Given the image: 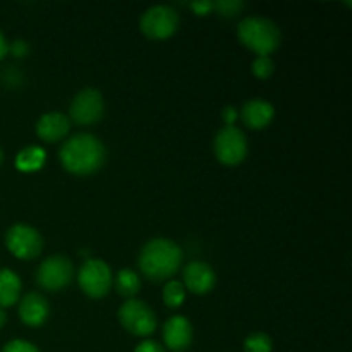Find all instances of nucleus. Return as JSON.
Masks as SVG:
<instances>
[{
    "mask_svg": "<svg viewBox=\"0 0 352 352\" xmlns=\"http://www.w3.org/2000/svg\"><path fill=\"white\" fill-rule=\"evenodd\" d=\"M60 164L69 174L86 177L103 167L107 160L105 144L96 136L88 133L76 134L64 141L58 151Z\"/></svg>",
    "mask_w": 352,
    "mask_h": 352,
    "instance_id": "f257e3e1",
    "label": "nucleus"
},
{
    "mask_svg": "<svg viewBox=\"0 0 352 352\" xmlns=\"http://www.w3.org/2000/svg\"><path fill=\"white\" fill-rule=\"evenodd\" d=\"M182 263V250L174 241L157 237L148 241L141 250L138 265L141 274L153 282L168 280Z\"/></svg>",
    "mask_w": 352,
    "mask_h": 352,
    "instance_id": "f03ea898",
    "label": "nucleus"
},
{
    "mask_svg": "<svg viewBox=\"0 0 352 352\" xmlns=\"http://www.w3.org/2000/svg\"><path fill=\"white\" fill-rule=\"evenodd\" d=\"M237 38L258 57H270V54L280 47L282 33L268 17L248 16L237 24Z\"/></svg>",
    "mask_w": 352,
    "mask_h": 352,
    "instance_id": "7ed1b4c3",
    "label": "nucleus"
},
{
    "mask_svg": "<svg viewBox=\"0 0 352 352\" xmlns=\"http://www.w3.org/2000/svg\"><path fill=\"white\" fill-rule=\"evenodd\" d=\"M213 151L217 160L227 167L243 164L250 151L246 134L236 126H223L213 140Z\"/></svg>",
    "mask_w": 352,
    "mask_h": 352,
    "instance_id": "20e7f679",
    "label": "nucleus"
},
{
    "mask_svg": "<svg viewBox=\"0 0 352 352\" xmlns=\"http://www.w3.org/2000/svg\"><path fill=\"white\" fill-rule=\"evenodd\" d=\"M119 322L124 329L136 337H148L157 330V315L146 302L140 299H127L117 311Z\"/></svg>",
    "mask_w": 352,
    "mask_h": 352,
    "instance_id": "39448f33",
    "label": "nucleus"
},
{
    "mask_svg": "<svg viewBox=\"0 0 352 352\" xmlns=\"http://www.w3.org/2000/svg\"><path fill=\"white\" fill-rule=\"evenodd\" d=\"M112 270L98 258H88L78 272V284L88 298L100 299L109 294L112 287Z\"/></svg>",
    "mask_w": 352,
    "mask_h": 352,
    "instance_id": "423d86ee",
    "label": "nucleus"
},
{
    "mask_svg": "<svg viewBox=\"0 0 352 352\" xmlns=\"http://www.w3.org/2000/svg\"><path fill=\"white\" fill-rule=\"evenodd\" d=\"M140 28L150 40H167L179 30V14L170 6H153L143 12Z\"/></svg>",
    "mask_w": 352,
    "mask_h": 352,
    "instance_id": "0eeeda50",
    "label": "nucleus"
},
{
    "mask_svg": "<svg viewBox=\"0 0 352 352\" xmlns=\"http://www.w3.org/2000/svg\"><path fill=\"white\" fill-rule=\"evenodd\" d=\"M36 284L48 292H58L67 287L74 278V267L69 258L62 254L48 256L36 270Z\"/></svg>",
    "mask_w": 352,
    "mask_h": 352,
    "instance_id": "6e6552de",
    "label": "nucleus"
},
{
    "mask_svg": "<svg viewBox=\"0 0 352 352\" xmlns=\"http://www.w3.org/2000/svg\"><path fill=\"white\" fill-rule=\"evenodd\" d=\"M69 116L78 126H93L100 122L105 116V100L103 95L95 88H85L72 98L69 107Z\"/></svg>",
    "mask_w": 352,
    "mask_h": 352,
    "instance_id": "1a4fd4ad",
    "label": "nucleus"
},
{
    "mask_svg": "<svg viewBox=\"0 0 352 352\" xmlns=\"http://www.w3.org/2000/svg\"><path fill=\"white\" fill-rule=\"evenodd\" d=\"M6 246L19 260H33L43 250V239L34 227L16 223L6 232Z\"/></svg>",
    "mask_w": 352,
    "mask_h": 352,
    "instance_id": "9d476101",
    "label": "nucleus"
},
{
    "mask_svg": "<svg viewBox=\"0 0 352 352\" xmlns=\"http://www.w3.org/2000/svg\"><path fill=\"white\" fill-rule=\"evenodd\" d=\"M217 284L215 270L210 267L205 261H191L188 267L184 268V275H182V285L186 291L192 292L196 296H205L213 291Z\"/></svg>",
    "mask_w": 352,
    "mask_h": 352,
    "instance_id": "9b49d317",
    "label": "nucleus"
},
{
    "mask_svg": "<svg viewBox=\"0 0 352 352\" xmlns=\"http://www.w3.org/2000/svg\"><path fill=\"white\" fill-rule=\"evenodd\" d=\"M164 344L172 352H184L191 347L192 342V325L186 316L175 315L165 322L164 330Z\"/></svg>",
    "mask_w": 352,
    "mask_h": 352,
    "instance_id": "f8f14e48",
    "label": "nucleus"
},
{
    "mask_svg": "<svg viewBox=\"0 0 352 352\" xmlns=\"http://www.w3.org/2000/svg\"><path fill=\"white\" fill-rule=\"evenodd\" d=\"M50 315V305L40 292H28L19 299V318L28 327H41Z\"/></svg>",
    "mask_w": 352,
    "mask_h": 352,
    "instance_id": "ddd939ff",
    "label": "nucleus"
},
{
    "mask_svg": "<svg viewBox=\"0 0 352 352\" xmlns=\"http://www.w3.org/2000/svg\"><path fill=\"white\" fill-rule=\"evenodd\" d=\"M239 117L246 124V127L260 131L270 126L275 117V109L267 100L253 98L244 103L239 112Z\"/></svg>",
    "mask_w": 352,
    "mask_h": 352,
    "instance_id": "4468645a",
    "label": "nucleus"
},
{
    "mask_svg": "<svg viewBox=\"0 0 352 352\" xmlns=\"http://www.w3.org/2000/svg\"><path fill=\"white\" fill-rule=\"evenodd\" d=\"M71 129V120L62 112H48L38 119L36 134L45 143H57L64 140Z\"/></svg>",
    "mask_w": 352,
    "mask_h": 352,
    "instance_id": "2eb2a0df",
    "label": "nucleus"
},
{
    "mask_svg": "<svg viewBox=\"0 0 352 352\" xmlns=\"http://www.w3.org/2000/svg\"><path fill=\"white\" fill-rule=\"evenodd\" d=\"M21 278L16 272L9 268H0V308H7L16 302H19L21 298Z\"/></svg>",
    "mask_w": 352,
    "mask_h": 352,
    "instance_id": "dca6fc26",
    "label": "nucleus"
},
{
    "mask_svg": "<svg viewBox=\"0 0 352 352\" xmlns=\"http://www.w3.org/2000/svg\"><path fill=\"white\" fill-rule=\"evenodd\" d=\"M113 284H116V291L119 292L122 298L127 299H134V296L141 291L140 275L134 270H131V268H122V270H119V274L116 275Z\"/></svg>",
    "mask_w": 352,
    "mask_h": 352,
    "instance_id": "f3484780",
    "label": "nucleus"
},
{
    "mask_svg": "<svg viewBox=\"0 0 352 352\" xmlns=\"http://www.w3.org/2000/svg\"><path fill=\"white\" fill-rule=\"evenodd\" d=\"M45 158H47V155L40 146H28L17 153L16 167L21 172L40 170L45 164Z\"/></svg>",
    "mask_w": 352,
    "mask_h": 352,
    "instance_id": "a211bd4d",
    "label": "nucleus"
},
{
    "mask_svg": "<svg viewBox=\"0 0 352 352\" xmlns=\"http://www.w3.org/2000/svg\"><path fill=\"white\" fill-rule=\"evenodd\" d=\"M162 298H164V302L168 308H179V306H182V302L186 299V287L179 280L167 282V285L164 287V292H162Z\"/></svg>",
    "mask_w": 352,
    "mask_h": 352,
    "instance_id": "6ab92c4d",
    "label": "nucleus"
},
{
    "mask_svg": "<svg viewBox=\"0 0 352 352\" xmlns=\"http://www.w3.org/2000/svg\"><path fill=\"white\" fill-rule=\"evenodd\" d=\"M274 340L265 332H253L244 340V352H272Z\"/></svg>",
    "mask_w": 352,
    "mask_h": 352,
    "instance_id": "aec40b11",
    "label": "nucleus"
},
{
    "mask_svg": "<svg viewBox=\"0 0 352 352\" xmlns=\"http://www.w3.org/2000/svg\"><path fill=\"white\" fill-rule=\"evenodd\" d=\"M251 72L258 79H268L275 72V62L272 57H256L251 62Z\"/></svg>",
    "mask_w": 352,
    "mask_h": 352,
    "instance_id": "412c9836",
    "label": "nucleus"
},
{
    "mask_svg": "<svg viewBox=\"0 0 352 352\" xmlns=\"http://www.w3.org/2000/svg\"><path fill=\"white\" fill-rule=\"evenodd\" d=\"M213 9L219 10L220 16L223 17H234L244 9V2L239 0H220V2H213Z\"/></svg>",
    "mask_w": 352,
    "mask_h": 352,
    "instance_id": "4be33fe9",
    "label": "nucleus"
},
{
    "mask_svg": "<svg viewBox=\"0 0 352 352\" xmlns=\"http://www.w3.org/2000/svg\"><path fill=\"white\" fill-rule=\"evenodd\" d=\"M2 352H40V349L34 344H31L30 340L14 339L3 346Z\"/></svg>",
    "mask_w": 352,
    "mask_h": 352,
    "instance_id": "5701e85b",
    "label": "nucleus"
},
{
    "mask_svg": "<svg viewBox=\"0 0 352 352\" xmlns=\"http://www.w3.org/2000/svg\"><path fill=\"white\" fill-rule=\"evenodd\" d=\"M189 7H191V10L196 14V16H206V14H210L213 10V2L201 0V2H191L189 3Z\"/></svg>",
    "mask_w": 352,
    "mask_h": 352,
    "instance_id": "b1692460",
    "label": "nucleus"
},
{
    "mask_svg": "<svg viewBox=\"0 0 352 352\" xmlns=\"http://www.w3.org/2000/svg\"><path fill=\"white\" fill-rule=\"evenodd\" d=\"M134 352H165V349L155 340H143L141 344H138Z\"/></svg>",
    "mask_w": 352,
    "mask_h": 352,
    "instance_id": "393cba45",
    "label": "nucleus"
},
{
    "mask_svg": "<svg viewBox=\"0 0 352 352\" xmlns=\"http://www.w3.org/2000/svg\"><path fill=\"white\" fill-rule=\"evenodd\" d=\"M9 50L12 52L14 57H26L28 52H30V47H28V43L24 40H16L10 45Z\"/></svg>",
    "mask_w": 352,
    "mask_h": 352,
    "instance_id": "a878e982",
    "label": "nucleus"
},
{
    "mask_svg": "<svg viewBox=\"0 0 352 352\" xmlns=\"http://www.w3.org/2000/svg\"><path fill=\"white\" fill-rule=\"evenodd\" d=\"M237 117H239V112H237V109H234L232 105H227L226 109L222 110V119L223 122H226V126H234Z\"/></svg>",
    "mask_w": 352,
    "mask_h": 352,
    "instance_id": "bb28decb",
    "label": "nucleus"
},
{
    "mask_svg": "<svg viewBox=\"0 0 352 352\" xmlns=\"http://www.w3.org/2000/svg\"><path fill=\"white\" fill-rule=\"evenodd\" d=\"M7 52H9V43H7L6 36H3V33H2V31H0V60H2V58L6 57Z\"/></svg>",
    "mask_w": 352,
    "mask_h": 352,
    "instance_id": "cd10ccee",
    "label": "nucleus"
},
{
    "mask_svg": "<svg viewBox=\"0 0 352 352\" xmlns=\"http://www.w3.org/2000/svg\"><path fill=\"white\" fill-rule=\"evenodd\" d=\"M7 323V315H6V311H3L2 308H0V329H2L3 325H6Z\"/></svg>",
    "mask_w": 352,
    "mask_h": 352,
    "instance_id": "c85d7f7f",
    "label": "nucleus"
},
{
    "mask_svg": "<svg viewBox=\"0 0 352 352\" xmlns=\"http://www.w3.org/2000/svg\"><path fill=\"white\" fill-rule=\"evenodd\" d=\"M2 162H3V151L2 148H0V165H2Z\"/></svg>",
    "mask_w": 352,
    "mask_h": 352,
    "instance_id": "c756f323",
    "label": "nucleus"
}]
</instances>
